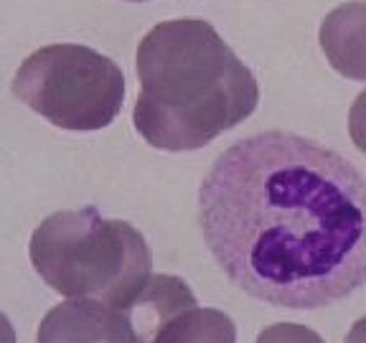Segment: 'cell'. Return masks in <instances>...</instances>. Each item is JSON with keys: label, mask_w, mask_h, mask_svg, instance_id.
Here are the masks:
<instances>
[{"label": "cell", "mask_w": 366, "mask_h": 343, "mask_svg": "<svg viewBox=\"0 0 366 343\" xmlns=\"http://www.w3.org/2000/svg\"><path fill=\"white\" fill-rule=\"evenodd\" d=\"M209 252L247 295L315 310L366 285V178L310 137L232 143L199 186Z\"/></svg>", "instance_id": "obj_1"}, {"label": "cell", "mask_w": 366, "mask_h": 343, "mask_svg": "<svg viewBox=\"0 0 366 343\" xmlns=\"http://www.w3.org/2000/svg\"><path fill=\"white\" fill-rule=\"evenodd\" d=\"M140 81L132 122L158 150H196L244 122L259 102L257 76L199 16L155 23L137 41Z\"/></svg>", "instance_id": "obj_2"}, {"label": "cell", "mask_w": 366, "mask_h": 343, "mask_svg": "<svg viewBox=\"0 0 366 343\" xmlns=\"http://www.w3.org/2000/svg\"><path fill=\"white\" fill-rule=\"evenodd\" d=\"M29 257L54 292L94 297L120 310L153 274L143 232L125 219L102 217L97 206L49 214L31 234Z\"/></svg>", "instance_id": "obj_3"}, {"label": "cell", "mask_w": 366, "mask_h": 343, "mask_svg": "<svg viewBox=\"0 0 366 343\" xmlns=\"http://www.w3.org/2000/svg\"><path fill=\"white\" fill-rule=\"evenodd\" d=\"M11 89L23 104L61 130L112 125L125 102V74L107 54L59 41L36 49L16 69Z\"/></svg>", "instance_id": "obj_4"}, {"label": "cell", "mask_w": 366, "mask_h": 343, "mask_svg": "<svg viewBox=\"0 0 366 343\" xmlns=\"http://www.w3.org/2000/svg\"><path fill=\"white\" fill-rule=\"evenodd\" d=\"M36 343H140L125 310L94 297H66L41 318Z\"/></svg>", "instance_id": "obj_5"}, {"label": "cell", "mask_w": 366, "mask_h": 343, "mask_svg": "<svg viewBox=\"0 0 366 343\" xmlns=\"http://www.w3.org/2000/svg\"><path fill=\"white\" fill-rule=\"evenodd\" d=\"M318 41L338 74L366 81V0H346L331 8L320 21Z\"/></svg>", "instance_id": "obj_6"}, {"label": "cell", "mask_w": 366, "mask_h": 343, "mask_svg": "<svg viewBox=\"0 0 366 343\" xmlns=\"http://www.w3.org/2000/svg\"><path fill=\"white\" fill-rule=\"evenodd\" d=\"M196 295L189 282L176 274H150L143 290L125 305V313L135 328L140 343H150V338L166 326L173 315L194 308Z\"/></svg>", "instance_id": "obj_7"}, {"label": "cell", "mask_w": 366, "mask_h": 343, "mask_svg": "<svg viewBox=\"0 0 366 343\" xmlns=\"http://www.w3.org/2000/svg\"><path fill=\"white\" fill-rule=\"evenodd\" d=\"M150 343H237V326L224 310L194 305L173 315Z\"/></svg>", "instance_id": "obj_8"}, {"label": "cell", "mask_w": 366, "mask_h": 343, "mask_svg": "<svg viewBox=\"0 0 366 343\" xmlns=\"http://www.w3.org/2000/svg\"><path fill=\"white\" fill-rule=\"evenodd\" d=\"M254 343H326L313 328L300 323H274L257 336Z\"/></svg>", "instance_id": "obj_9"}, {"label": "cell", "mask_w": 366, "mask_h": 343, "mask_svg": "<svg viewBox=\"0 0 366 343\" xmlns=\"http://www.w3.org/2000/svg\"><path fill=\"white\" fill-rule=\"evenodd\" d=\"M349 135H351V143H354L361 153H366V89H361L354 102H351Z\"/></svg>", "instance_id": "obj_10"}, {"label": "cell", "mask_w": 366, "mask_h": 343, "mask_svg": "<svg viewBox=\"0 0 366 343\" xmlns=\"http://www.w3.org/2000/svg\"><path fill=\"white\" fill-rule=\"evenodd\" d=\"M343 343H366V315L351 326V331L346 333V341Z\"/></svg>", "instance_id": "obj_11"}, {"label": "cell", "mask_w": 366, "mask_h": 343, "mask_svg": "<svg viewBox=\"0 0 366 343\" xmlns=\"http://www.w3.org/2000/svg\"><path fill=\"white\" fill-rule=\"evenodd\" d=\"M0 343H18L16 328L11 326V320L3 310H0Z\"/></svg>", "instance_id": "obj_12"}]
</instances>
